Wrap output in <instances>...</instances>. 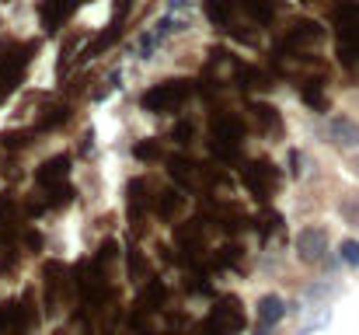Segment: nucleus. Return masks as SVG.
I'll use <instances>...</instances> for the list:
<instances>
[{"label":"nucleus","mask_w":359,"mask_h":335,"mask_svg":"<svg viewBox=\"0 0 359 335\" xmlns=\"http://www.w3.org/2000/svg\"><path fill=\"white\" fill-rule=\"evenodd\" d=\"M297 251L304 262H321L328 255V230L325 227H304L297 237Z\"/></svg>","instance_id":"1"},{"label":"nucleus","mask_w":359,"mask_h":335,"mask_svg":"<svg viewBox=\"0 0 359 335\" xmlns=\"http://www.w3.org/2000/svg\"><path fill=\"white\" fill-rule=\"evenodd\" d=\"M328 140H332L335 147H342V150H356L359 147V122L349 119V115H335V119L328 122Z\"/></svg>","instance_id":"2"},{"label":"nucleus","mask_w":359,"mask_h":335,"mask_svg":"<svg viewBox=\"0 0 359 335\" xmlns=\"http://www.w3.org/2000/svg\"><path fill=\"white\" fill-rule=\"evenodd\" d=\"M286 318V301L279 297V294H265L262 301H258V325L262 329H272V325H279Z\"/></svg>","instance_id":"3"},{"label":"nucleus","mask_w":359,"mask_h":335,"mask_svg":"<svg viewBox=\"0 0 359 335\" xmlns=\"http://www.w3.org/2000/svg\"><path fill=\"white\" fill-rule=\"evenodd\" d=\"M339 258H342L346 265H356V269H359V241H356V237H346V241H342Z\"/></svg>","instance_id":"4"},{"label":"nucleus","mask_w":359,"mask_h":335,"mask_svg":"<svg viewBox=\"0 0 359 335\" xmlns=\"http://www.w3.org/2000/svg\"><path fill=\"white\" fill-rule=\"evenodd\" d=\"M353 168H356V175H359V157H356V164H353Z\"/></svg>","instance_id":"5"}]
</instances>
